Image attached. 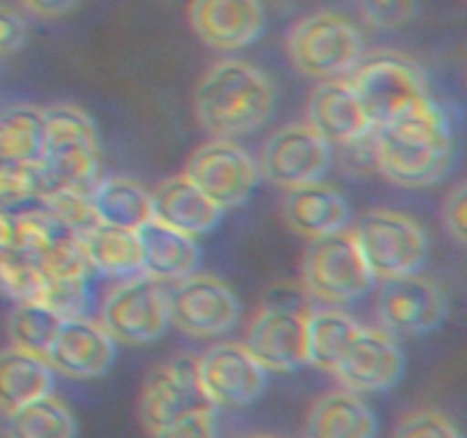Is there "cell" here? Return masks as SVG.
<instances>
[{"label":"cell","mask_w":467,"mask_h":438,"mask_svg":"<svg viewBox=\"0 0 467 438\" xmlns=\"http://www.w3.org/2000/svg\"><path fill=\"white\" fill-rule=\"evenodd\" d=\"M287 53L304 76L336 80L354 71L363 59V36L342 14L322 9L306 14L287 35Z\"/></svg>","instance_id":"277c9868"},{"label":"cell","mask_w":467,"mask_h":438,"mask_svg":"<svg viewBox=\"0 0 467 438\" xmlns=\"http://www.w3.org/2000/svg\"><path fill=\"white\" fill-rule=\"evenodd\" d=\"M369 141L379 172L406 190L441 182L450 176L459 153L450 112L433 99L374 128Z\"/></svg>","instance_id":"6da1fadb"},{"label":"cell","mask_w":467,"mask_h":438,"mask_svg":"<svg viewBox=\"0 0 467 438\" xmlns=\"http://www.w3.org/2000/svg\"><path fill=\"white\" fill-rule=\"evenodd\" d=\"M26 21L12 7L0 3V53L7 57L26 41Z\"/></svg>","instance_id":"60d3db41"},{"label":"cell","mask_w":467,"mask_h":438,"mask_svg":"<svg viewBox=\"0 0 467 438\" xmlns=\"http://www.w3.org/2000/svg\"><path fill=\"white\" fill-rule=\"evenodd\" d=\"M306 123L331 146H358L374 132L372 119L345 78L322 80L315 87Z\"/></svg>","instance_id":"d6986e66"},{"label":"cell","mask_w":467,"mask_h":438,"mask_svg":"<svg viewBox=\"0 0 467 438\" xmlns=\"http://www.w3.org/2000/svg\"><path fill=\"white\" fill-rule=\"evenodd\" d=\"M7 438H78L76 415L50 392L7 415Z\"/></svg>","instance_id":"83f0119b"},{"label":"cell","mask_w":467,"mask_h":438,"mask_svg":"<svg viewBox=\"0 0 467 438\" xmlns=\"http://www.w3.org/2000/svg\"><path fill=\"white\" fill-rule=\"evenodd\" d=\"M59 324L62 319L44 306L35 304V301H21L9 313L7 333L14 347L46 359L55 336H57Z\"/></svg>","instance_id":"f546056e"},{"label":"cell","mask_w":467,"mask_h":438,"mask_svg":"<svg viewBox=\"0 0 467 438\" xmlns=\"http://www.w3.org/2000/svg\"><path fill=\"white\" fill-rule=\"evenodd\" d=\"M78 237L94 274L119 281L141 274V245L137 231L96 222Z\"/></svg>","instance_id":"d4e9b609"},{"label":"cell","mask_w":467,"mask_h":438,"mask_svg":"<svg viewBox=\"0 0 467 438\" xmlns=\"http://www.w3.org/2000/svg\"><path fill=\"white\" fill-rule=\"evenodd\" d=\"M301 269L306 290L328 306L354 304L374 286L372 274L356 245L354 231L349 228L310 240Z\"/></svg>","instance_id":"52a82bcc"},{"label":"cell","mask_w":467,"mask_h":438,"mask_svg":"<svg viewBox=\"0 0 467 438\" xmlns=\"http://www.w3.org/2000/svg\"><path fill=\"white\" fill-rule=\"evenodd\" d=\"M46 360L53 372L71 379H96L112 370L117 360V340L103 324L82 318L62 319Z\"/></svg>","instance_id":"e0dca14e"},{"label":"cell","mask_w":467,"mask_h":438,"mask_svg":"<svg viewBox=\"0 0 467 438\" xmlns=\"http://www.w3.org/2000/svg\"><path fill=\"white\" fill-rule=\"evenodd\" d=\"M244 345L267 372H295L308 365L306 315L287 306H267L251 319Z\"/></svg>","instance_id":"2e32d148"},{"label":"cell","mask_w":467,"mask_h":438,"mask_svg":"<svg viewBox=\"0 0 467 438\" xmlns=\"http://www.w3.org/2000/svg\"><path fill=\"white\" fill-rule=\"evenodd\" d=\"M354 237L374 281L415 274L427 265L429 237L410 214L369 210L358 219Z\"/></svg>","instance_id":"5b68a950"},{"label":"cell","mask_w":467,"mask_h":438,"mask_svg":"<svg viewBox=\"0 0 467 438\" xmlns=\"http://www.w3.org/2000/svg\"><path fill=\"white\" fill-rule=\"evenodd\" d=\"M442 224L450 237H454L459 245H465L467 235V187L465 182H456L454 190L447 194L442 205Z\"/></svg>","instance_id":"ab89813d"},{"label":"cell","mask_w":467,"mask_h":438,"mask_svg":"<svg viewBox=\"0 0 467 438\" xmlns=\"http://www.w3.org/2000/svg\"><path fill=\"white\" fill-rule=\"evenodd\" d=\"M358 331L360 324L337 306L306 315L308 365L324 370V372H333Z\"/></svg>","instance_id":"4316f807"},{"label":"cell","mask_w":467,"mask_h":438,"mask_svg":"<svg viewBox=\"0 0 467 438\" xmlns=\"http://www.w3.org/2000/svg\"><path fill=\"white\" fill-rule=\"evenodd\" d=\"M213 406L199 381V359L173 356L155 365L140 395V415L150 433L187 413Z\"/></svg>","instance_id":"7c38bea8"},{"label":"cell","mask_w":467,"mask_h":438,"mask_svg":"<svg viewBox=\"0 0 467 438\" xmlns=\"http://www.w3.org/2000/svg\"><path fill=\"white\" fill-rule=\"evenodd\" d=\"M283 213L296 235L315 240L349 226L351 205L336 187L315 181L287 190Z\"/></svg>","instance_id":"44dd1931"},{"label":"cell","mask_w":467,"mask_h":438,"mask_svg":"<svg viewBox=\"0 0 467 438\" xmlns=\"http://www.w3.org/2000/svg\"><path fill=\"white\" fill-rule=\"evenodd\" d=\"M3 59H5V55H3V53H0V62H3Z\"/></svg>","instance_id":"f6af8a7d"},{"label":"cell","mask_w":467,"mask_h":438,"mask_svg":"<svg viewBox=\"0 0 467 438\" xmlns=\"http://www.w3.org/2000/svg\"><path fill=\"white\" fill-rule=\"evenodd\" d=\"M395 438H463L454 420L438 409L410 411L400 420Z\"/></svg>","instance_id":"8d00e7d4"},{"label":"cell","mask_w":467,"mask_h":438,"mask_svg":"<svg viewBox=\"0 0 467 438\" xmlns=\"http://www.w3.org/2000/svg\"><path fill=\"white\" fill-rule=\"evenodd\" d=\"M100 324L117 345H146L171 327L169 290L146 274L119 281L100 306Z\"/></svg>","instance_id":"ba28073f"},{"label":"cell","mask_w":467,"mask_h":438,"mask_svg":"<svg viewBox=\"0 0 467 438\" xmlns=\"http://www.w3.org/2000/svg\"><path fill=\"white\" fill-rule=\"evenodd\" d=\"M242 304L228 283L214 274L194 272L169 290V319L192 338H217L237 327Z\"/></svg>","instance_id":"9c48e42d"},{"label":"cell","mask_w":467,"mask_h":438,"mask_svg":"<svg viewBox=\"0 0 467 438\" xmlns=\"http://www.w3.org/2000/svg\"><path fill=\"white\" fill-rule=\"evenodd\" d=\"M44 146L39 169L46 190L71 187L89 192L99 181L100 141L96 123L78 105L59 103L41 110Z\"/></svg>","instance_id":"3957f363"},{"label":"cell","mask_w":467,"mask_h":438,"mask_svg":"<svg viewBox=\"0 0 467 438\" xmlns=\"http://www.w3.org/2000/svg\"><path fill=\"white\" fill-rule=\"evenodd\" d=\"M185 176L226 213L251 199L260 182V167L233 140L214 137L190 155Z\"/></svg>","instance_id":"30bf717a"},{"label":"cell","mask_w":467,"mask_h":438,"mask_svg":"<svg viewBox=\"0 0 467 438\" xmlns=\"http://www.w3.org/2000/svg\"><path fill=\"white\" fill-rule=\"evenodd\" d=\"M199 381L213 406H249L267 388V370L242 342H217L199 356Z\"/></svg>","instance_id":"5bb4252c"},{"label":"cell","mask_w":467,"mask_h":438,"mask_svg":"<svg viewBox=\"0 0 467 438\" xmlns=\"http://www.w3.org/2000/svg\"><path fill=\"white\" fill-rule=\"evenodd\" d=\"M44 146V114L32 105L0 110V160L39 162Z\"/></svg>","instance_id":"f1b7e54d"},{"label":"cell","mask_w":467,"mask_h":438,"mask_svg":"<svg viewBox=\"0 0 467 438\" xmlns=\"http://www.w3.org/2000/svg\"><path fill=\"white\" fill-rule=\"evenodd\" d=\"M71 233L59 226L41 205L14 213V249L39 260L57 237Z\"/></svg>","instance_id":"1f68e13d"},{"label":"cell","mask_w":467,"mask_h":438,"mask_svg":"<svg viewBox=\"0 0 467 438\" xmlns=\"http://www.w3.org/2000/svg\"><path fill=\"white\" fill-rule=\"evenodd\" d=\"M14 249V210L0 208V251Z\"/></svg>","instance_id":"7bdbcfd3"},{"label":"cell","mask_w":467,"mask_h":438,"mask_svg":"<svg viewBox=\"0 0 467 438\" xmlns=\"http://www.w3.org/2000/svg\"><path fill=\"white\" fill-rule=\"evenodd\" d=\"M379 315L388 333L424 336L442 327L450 315V301L436 281L415 272L383 281Z\"/></svg>","instance_id":"4fadbf2b"},{"label":"cell","mask_w":467,"mask_h":438,"mask_svg":"<svg viewBox=\"0 0 467 438\" xmlns=\"http://www.w3.org/2000/svg\"><path fill=\"white\" fill-rule=\"evenodd\" d=\"M150 201L155 222L190 237L214 231L223 219V210L213 203L185 173L160 182L158 190L150 194Z\"/></svg>","instance_id":"ffe728a7"},{"label":"cell","mask_w":467,"mask_h":438,"mask_svg":"<svg viewBox=\"0 0 467 438\" xmlns=\"http://www.w3.org/2000/svg\"><path fill=\"white\" fill-rule=\"evenodd\" d=\"M242 438H276V436H269V433H249V436H242Z\"/></svg>","instance_id":"ee69618b"},{"label":"cell","mask_w":467,"mask_h":438,"mask_svg":"<svg viewBox=\"0 0 467 438\" xmlns=\"http://www.w3.org/2000/svg\"><path fill=\"white\" fill-rule=\"evenodd\" d=\"M80 0H21L23 7L39 18H57L73 12Z\"/></svg>","instance_id":"b9f144b4"},{"label":"cell","mask_w":467,"mask_h":438,"mask_svg":"<svg viewBox=\"0 0 467 438\" xmlns=\"http://www.w3.org/2000/svg\"><path fill=\"white\" fill-rule=\"evenodd\" d=\"M276 108V87L263 68L228 57L213 64L194 91V114L219 140L260 130Z\"/></svg>","instance_id":"7a4b0ae2"},{"label":"cell","mask_w":467,"mask_h":438,"mask_svg":"<svg viewBox=\"0 0 467 438\" xmlns=\"http://www.w3.org/2000/svg\"><path fill=\"white\" fill-rule=\"evenodd\" d=\"M406 356L400 342L386 328L360 327L349 349L333 370L342 386L351 392H386L401 381Z\"/></svg>","instance_id":"9a60e30c"},{"label":"cell","mask_w":467,"mask_h":438,"mask_svg":"<svg viewBox=\"0 0 467 438\" xmlns=\"http://www.w3.org/2000/svg\"><path fill=\"white\" fill-rule=\"evenodd\" d=\"M55 372L48 360L18 347L0 349V413L9 415L53 392Z\"/></svg>","instance_id":"cb8c5ba5"},{"label":"cell","mask_w":467,"mask_h":438,"mask_svg":"<svg viewBox=\"0 0 467 438\" xmlns=\"http://www.w3.org/2000/svg\"><path fill=\"white\" fill-rule=\"evenodd\" d=\"M141 245V274L155 281H181L199 272L201 246L196 237L178 233L164 224L146 222L137 231Z\"/></svg>","instance_id":"7402d4cb"},{"label":"cell","mask_w":467,"mask_h":438,"mask_svg":"<svg viewBox=\"0 0 467 438\" xmlns=\"http://www.w3.org/2000/svg\"><path fill=\"white\" fill-rule=\"evenodd\" d=\"M46 192L39 162L0 160V208L14 210L36 201Z\"/></svg>","instance_id":"e575fe53"},{"label":"cell","mask_w":467,"mask_h":438,"mask_svg":"<svg viewBox=\"0 0 467 438\" xmlns=\"http://www.w3.org/2000/svg\"><path fill=\"white\" fill-rule=\"evenodd\" d=\"M360 16L377 30H400L418 14V0H356Z\"/></svg>","instance_id":"74e56055"},{"label":"cell","mask_w":467,"mask_h":438,"mask_svg":"<svg viewBox=\"0 0 467 438\" xmlns=\"http://www.w3.org/2000/svg\"><path fill=\"white\" fill-rule=\"evenodd\" d=\"M349 85L372 119L374 128L431 100L427 76L413 59L400 53H379L360 59Z\"/></svg>","instance_id":"8992f818"},{"label":"cell","mask_w":467,"mask_h":438,"mask_svg":"<svg viewBox=\"0 0 467 438\" xmlns=\"http://www.w3.org/2000/svg\"><path fill=\"white\" fill-rule=\"evenodd\" d=\"M190 23L205 46L235 53L263 36L267 16L260 0H192Z\"/></svg>","instance_id":"ac0fdd59"},{"label":"cell","mask_w":467,"mask_h":438,"mask_svg":"<svg viewBox=\"0 0 467 438\" xmlns=\"http://www.w3.org/2000/svg\"><path fill=\"white\" fill-rule=\"evenodd\" d=\"M41 281V269L32 256L23 251H0V297L14 304L32 301Z\"/></svg>","instance_id":"836d02e7"},{"label":"cell","mask_w":467,"mask_h":438,"mask_svg":"<svg viewBox=\"0 0 467 438\" xmlns=\"http://www.w3.org/2000/svg\"><path fill=\"white\" fill-rule=\"evenodd\" d=\"M89 199L96 219L109 224V226L140 231L146 222L153 219L150 194L132 178H99L96 185L89 190Z\"/></svg>","instance_id":"484cf974"},{"label":"cell","mask_w":467,"mask_h":438,"mask_svg":"<svg viewBox=\"0 0 467 438\" xmlns=\"http://www.w3.org/2000/svg\"><path fill=\"white\" fill-rule=\"evenodd\" d=\"M39 269L46 276L55 278H91V265L87 260L85 249H82V242L76 233H64L62 237L53 242L48 251L41 256Z\"/></svg>","instance_id":"d590c367"},{"label":"cell","mask_w":467,"mask_h":438,"mask_svg":"<svg viewBox=\"0 0 467 438\" xmlns=\"http://www.w3.org/2000/svg\"><path fill=\"white\" fill-rule=\"evenodd\" d=\"M377 413L347 388L317 397L304 424V438H377Z\"/></svg>","instance_id":"603a6c76"},{"label":"cell","mask_w":467,"mask_h":438,"mask_svg":"<svg viewBox=\"0 0 467 438\" xmlns=\"http://www.w3.org/2000/svg\"><path fill=\"white\" fill-rule=\"evenodd\" d=\"M333 162V146L308 123L296 121L278 128L260 155V176L283 190L322 181Z\"/></svg>","instance_id":"8fae6325"},{"label":"cell","mask_w":467,"mask_h":438,"mask_svg":"<svg viewBox=\"0 0 467 438\" xmlns=\"http://www.w3.org/2000/svg\"><path fill=\"white\" fill-rule=\"evenodd\" d=\"M89 281L91 278H55L41 274L39 287L32 301L48 308L59 319L82 318L89 308Z\"/></svg>","instance_id":"4dcf8cb0"},{"label":"cell","mask_w":467,"mask_h":438,"mask_svg":"<svg viewBox=\"0 0 467 438\" xmlns=\"http://www.w3.org/2000/svg\"><path fill=\"white\" fill-rule=\"evenodd\" d=\"M153 438H222L214 406H205L164 424L162 429L153 432Z\"/></svg>","instance_id":"f35d334b"},{"label":"cell","mask_w":467,"mask_h":438,"mask_svg":"<svg viewBox=\"0 0 467 438\" xmlns=\"http://www.w3.org/2000/svg\"><path fill=\"white\" fill-rule=\"evenodd\" d=\"M36 201L59 226L76 235L99 222L94 208H91L89 192L71 190V187H50Z\"/></svg>","instance_id":"d6a6232c"}]
</instances>
